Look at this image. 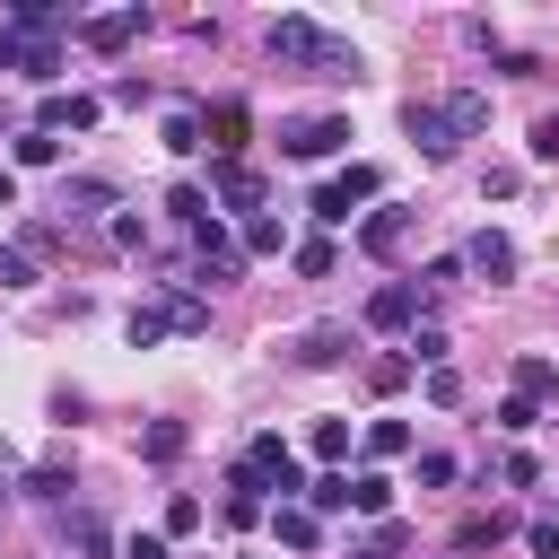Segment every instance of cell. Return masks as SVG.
<instances>
[{"instance_id":"5b68a950","label":"cell","mask_w":559,"mask_h":559,"mask_svg":"<svg viewBox=\"0 0 559 559\" xmlns=\"http://www.w3.org/2000/svg\"><path fill=\"white\" fill-rule=\"evenodd\" d=\"M210 201H218V210H245V218H262V175H253L245 157H218V166H210Z\"/></svg>"},{"instance_id":"3957f363","label":"cell","mask_w":559,"mask_h":559,"mask_svg":"<svg viewBox=\"0 0 559 559\" xmlns=\"http://www.w3.org/2000/svg\"><path fill=\"white\" fill-rule=\"evenodd\" d=\"M0 70L35 79V87L52 96V79H61V35H17V26H0Z\"/></svg>"},{"instance_id":"d6986e66","label":"cell","mask_w":559,"mask_h":559,"mask_svg":"<svg viewBox=\"0 0 559 559\" xmlns=\"http://www.w3.org/2000/svg\"><path fill=\"white\" fill-rule=\"evenodd\" d=\"M166 218H175V227H210V218H218V201H210L201 183H175V192H166Z\"/></svg>"},{"instance_id":"2e32d148","label":"cell","mask_w":559,"mask_h":559,"mask_svg":"<svg viewBox=\"0 0 559 559\" xmlns=\"http://www.w3.org/2000/svg\"><path fill=\"white\" fill-rule=\"evenodd\" d=\"M183 445H192L183 419H148V428H140V463H183Z\"/></svg>"},{"instance_id":"7a4b0ae2","label":"cell","mask_w":559,"mask_h":559,"mask_svg":"<svg viewBox=\"0 0 559 559\" xmlns=\"http://www.w3.org/2000/svg\"><path fill=\"white\" fill-rule=\"evenodd\" d=\"M332 148H349V114H288V122H280V157L314 166V157H332Z\"/></svg>"},{"instance_id":"cb8c5ba5","label":"cell","mask_w":559,"mask_h":559,"mask_svg":"<svg viewBox=\"0 0 559 559\" xmlns=\"http://www.w3.org/2000/svg\"><path fill=\"white\" fill-rule=\"evenodd\" d=\"M367 454H376V463L411 454V428H402V419H367Z\"/></svg>"},{"instance_id":"603a6c76","label":"cell","mask_w":559,"mask_h":559,"mask_svg":"<svg viewBox=\"0 0 559 559\" xmlns=\"http://www.w3.org/2000/svg\"><path fill=\"white\" fill-rule=\"evenodd\" d=\"M17 166H61V131H17Z\"/></svg>"},{"instance_id":"ba28073f","label":"cell","mask_w":559,"mask_h":559,"mask_svg":"<svg viewBox=\"0 0 559 559\" xmlns=\"http://www.w3.org/2000/svg\"><path fill=\"white\" fill-rule=\"evenodd\" d=\"M105 122V96H44V114H35V131H96Z\"/></svg>"},{"instance_id":"52a82bcc","label":"cell","mask_w":559,"mask_h":559,"mask_svg":"<svg viewBox=\"0 0 559 559\" xmlns=\"http://www.w3.org/2000/svg\"><path fill=\"white\" fill-rule=\"evenodd\" d=\"M463 271H480L489 288H498V280H515V236H507V227H480V236L463 245Z\"/></svg>"},{"instance_id":"9a60e30c","label":"cell","mask_w":559,"mask_h":559,"mask_svg":"<svg viewBox=\"0 0 559 559\" xmlns=\"http://www.w3.org/2000/svg\"><path fill=\"white\" fill-rule=\"evenodd\" d=\"M61 210H70V218H96V210H114V183H105V175H70V183H61Z\"/></svg>"},{"instance_id":"d4e9b609","label":"cell","mask_w":559,"mask_h":559,"mask_svg":"<svg viewBox=\"0 0 559 559\" xmlns=\"http://www.w3.org/2000/svg\"><path fill=\"white\" fill-rule=\"evenodd\" d=\"M306 507H314V515H341V507H349V472H323V480H306Z\"/></svg>"},{"instance_id":"f1b7e54d","label":"cell","mask_w":559,"mask_h":559,"mask_svg":"<svg viewBox=\"0 0 559 559\" xmlns=\"http://www.w3.org/2000/svg\"><path fill=\"white\" fill-rule=\"evenodd\" d=\"M0 288H35V253L26 245H0Z\"/></svg>"},{"instance_id":"8fae6325","label":"cell","mask_w":559,"mask_h":559,"mask_svg":"<svg viewBox=\"0 0 559 559\" xmlns=\"http://www.w3.org/2000/svg\"><path fill=\"white\" fill-rule=\"evenodd\" d=\"M201 131H218V157H245V131H253V114H245V96H218V105L201 114Z\"/></svg>"},{"instance_id":"277c9868","label":"cell","mask_w":559,"mask_h":559,"mask_svg":"<svg viewBox=\"0 0 559 559\" xmlns=\"http://www.w3.org/2000/svg\"><path fill=\"white\" fill-rule=\"evenodd\" d=\"M402 131L419 140V157H428V166H445V157L463 148V140H454V122H445V105H419V96L402 105Z\"/></svg>"},{"instance_id":"7c38bea8","label":"cell","mask_w":559,"mask_h":559,"mask_svg":"<svg viewBox=\"0 0 559 559\" xmlns=\"http://www.w3.org/2000/svg\"><path fill=\"white\" fill-rule=\"evenodd\" d=\"M288 358H297V367H332V358H349V332H341V323H306V332L288 341Z\"/></svg>"},{"instance_id":"f546056e","label":"cell","mask_w":559,"mask_h":559,"mask_svg":"<svg viewBox=\"0 0 559 559\" xmlns=\"http://www.w3.org/2000/svg\"><path fill=\"white\" fill-rule=\"evenodd\" d=\"M367 384H376V393H402V384H411V358H367Z\"/></svg>"},{"instance_id":"4316f807","label":"cell","mask_w":559,"mask_h":559,"mask_svg":"<svg viewBox=\"0 0 559 559\" xmlns=\"http://www.w3.org/2000/svg\"><path fill=\"white\" fill-rule=\"evenodd\" d=\"M245 253H288V227L262 210V218H245Z\"/></svg>"},{"instance_id":"ffe728a7","label":"cell","mask_w":559,"mask_h":559,"mask_svg":"<svg viewBox=\"0 0 559 559\" xmlns=\"http://www.w3.org/2000/svg\"><path fill=\"white\" fill-rule=\"evenodd\" d=\"M157 306H166V323H175V332H210V297H201V288H166Z\"/></svg>"},{"instance_id":"484cf974","label":"cell","mask_w":559,"mask_h":559,"mask_svg":"<svg viewBox=\"0 0 559 559\" xmlns=\"http://www.w3.org/2000/svg\"><path fill=\"white\" fill-rule=\"evenodd\" d=\"M70 542H79V559H114V533H105V515H70Z\"/></svg>"},{"instance_id":"ab89813d","label":"cell","mask_w":559,"mask_h":559,"mask_svg":"<svg viewBox=\"0 0 559 559\" xmlns=\"http://www.w3.org/2000/svg\"><path fill=\"white\" fill-rule=\"evenodd\" d=\"M0 210H17V175L9 166H0Z\"/></svg>"},{"instance_id":"9c48e42d","label":"cell","mask_w":559,"mask_h":559,"mask_svg":"<svg viewBox=\"0 0 559 559\" xmlns=\"http://www.w3.org/2000/svg\"><path fill=\"white\" fill-rule=\"evenodd\" d=\"M411 314H419V288L411 280H384L367 297V332H411Z\"/></svg>"},{"instance_id":"4dcf8cb0","label":"cell","mask_w":559,"mask_h":559,"mask_svg":"<svg viewBox=\"0 0 559 559\" xmlns=\"http://www.w3.org/2000/svg\"><path fill=\"white\" fill-rule=\"evenodd\" d=\"M533 419H542V402H524V393H507V402H498V428H507V437H524Z\"/></svg>"},{"instance_id":"74e56055","label":"cell","mask_w":559,"mask_h":559,"mask_svg":"<svg viewBox=\"0 0 559 559\" xmlns=\"http://www.w3.org/2000/svg\"><path fill=\"white\" fill-rule=\"evenodd\" d=\"M61 489H70V472H61V463H44V472H26V498H61Z\"/></svg>"},{"instance_id":"8d00e7d4","label":"cell","mask_w":559,"mask_h":559,"mask_svg":"<svg viewBox=\"0 0 559 559\" xmlns=\"http://www.w3.org/2000/svg\"><path fill=\"white\" fill-rule=\"evenodd\" d=\"M524 148H533V157H542V166H559V114H542V122H533V140H524Z\"/></svg>"},{"instance_id":"f35d334b","label":"cell","mask_w":559,"mask_h":559,"mask_svg":"<svg viewBox=\"0 0 559 559\" xmlns=\"http://www.w3.org/2000/svg\"><path fill=\"white\" fill-rule=\"evenodd\" d=\"M122 559H175V542H166V533H140V542H131Z\"/></svg>"},{"instance_id":"6da1fadb","label":"cell","mask_w":559,"mask_h":559,"mask_svg":"<svg viewBox=\"0 0 559 559\" xmlns=\"http://www.w3.org/2000/svg\"><path fill=\"white\" fill-rule=\"evenodd\" d=\"M271 61L323 70V79H349V70H358V52H349L332 26H314V17H271Z\"/></svg>"},{"instance_id":"8992f818","label":"cell","mask_w":559,"mask_h":559,"mask_svg":"<svg viewBox=\"0 0 559 559\" xmlns=\"http://www.w3.org/2000/svg\"><path fill=\"white\" fill-rule=\"evenodd\" d=\"M376 192H384V183H376V166H349V175H332V183L314 192V218H323V227H341V218H349L358 201H376Z\"/></svg>"},{"instance_id":"5bb4252c","label":"cell","mask_w":559,"mask_h":559,"mask_svg":"<svg viewBox=\"0 0 559 559\" xmlns=\"http://www.w3.org/2000/svg\"><path fill=\"white\" fill-rule=\"evenodd\" d=\"M445 122H454V140H480V131H489V96H480V87H454V96H445Z\"/></svg>"},{"instance_id":"836d02e7","label":"cell","mask_w":559,"mask_h":559,"mask_svg":"<svg viewBox=\"0 0 559 559\" xmlns=\"http://www.w3.org/2000/svg\"><path fill=\"white\" fill-rule=\"evenodd\" d=\"M428 402L454 411V402H463V376H454V367H428Z\"/></svg>"},{"instance_id":"e575fe53","label":"cell","mask_w":559,"mask_h":559,"mask_svg":"<svg viewBox=\"0 0 559 559\" xmlns=\"http://www.w3.org/2000/svg\"><path fill=\"white\" fill-rule=\"evenodd\" d=\"M402 542H411V533H402V524H376V533H367V550H349V559H393V550H402Z\"/></svg>"},{"instance_id":"ac0fdd59","label":"cell","mask_w":559,"mask_h":559,"mask_svg":"<svg viewBox=\"0 0 559 559\" xmlns=\"http://www.w3.org/2000/svg\"><path fill=\"white\" fill-rule=\"evenodd\" d=\"M157 140H166L175 157H192V148H210V131H201V114H192V105H175V114L157 122Z\"/></svg>"},{"instance_id":"44dd1931","label":"cell","mask_w":559,"mask_h":559,"mask_svg":"<svg viewBox=\"0 0 559 559\" xmlns=\"http://www.w3.org/2000/svg\"><path fill=\"white\" fill-rule=\"evenodd\" d=\"M515 393L524 402H559V367L550 358H515Z\"/></svg>"},{"instance_id":"e0dca14e","label":"cell","mask_w":559,"mask_h":559,"mask_svg":"<svg viewBox=\"0 0 559 559\" xmlns=\"http://www.w3.org/2000/svg\"><path fill=\"white\" fill-rule=\"evenodd\" d=\"M271 533H280L288 550H314V542H323V515H314V507H271Z\"/></svg>"},{"instance_id":"7402d4cb","label":"cell","mask_w":559,"mask_h":559,"mask_svg":"<svg viewBox=\"0 0 559 559\" xmlns=\"http://www.w3.org/2000/svg\"><path fill=\"white\" fill-rule=\"evenodd\" d=\"M384 507H393V480L384 472H358L349 480V515H384Z\"/></svg>"},{"instance_id":"83f0119b","label":"cell","mask_w":559,"mask_h":559,"mask_svg":"<svg viewBox=\"0 0 559 559\" xmlns=\"http://www.w3.org/2000/svg\"><path fill=\"white\" fill-rule=\"evenodd\" d=\"M288 262H297L306 280H323V271H332V236H306V245H288Z\"/></svg>"},{"instance_id":"1f68e13d","label":"cell","mask_w":559,"mask_h":559,"mask_svg":"<svg viewBox=\"0 0 559 559\" xmlns=\"http://www.w3.org/2000/svg\"><path fill=\"white\" fill-rule=\"evenodd\" d=\"M314 454L341 463V454H349V419H314Z\"/></svg>"},{"instance_id":"d590c367","label":"cell","mask_w":559,"mask_h":559,"mask_svg":"<svg viewBox=\"0 0 559 559\" xmlns=\"http://www.w3.org/2000/svg\"><path fill=\"white\" fill-rule=\"evenodd\" d=\"M524 542H533V559H559V515H533Z\"/></svg>"},{"instance_id":"d6a6232c","label":"cell","mask_w":559,"mask_h":559,"mask_svg":"<svg viewBox=\"0 0 559 559\" xmlns=\"http://www.w3.org/2000/svg\"><path fill=\"white\" fill-rule=\"evenodd\" d=\"M192 524H201V498H192V489H175V498H166V542H175V533H192Z\"/></svg>"},{"instance_id":"30bf717a","label":"cell","mask_w":559,"mask_h":559,"mask_svg":"<svg viewBox=\"0 0 559 559\" xmlns=\"http://www.w3.org/2000/svg\"><path fill=\"white\" fill-rule=\"evenodd\" d=\"M140 26H148L140 9H114V17H79V44H87V52H122Z\"/></svg>"},{"instance_id":"4fadbf2b","label":"cell","mask_w":559,"mask_h":559,"mask_svg":"<svg viewBox=\"0 0 559 559\" xmlns=\"http://www.w3.org/2000/svg\"><path fill=\"white\" fill-rule=\"evenodd\" d=\"M402 236H411V210H393V201L358 218V245H367V253H402Z\"/></svg>"}]
</instances>
